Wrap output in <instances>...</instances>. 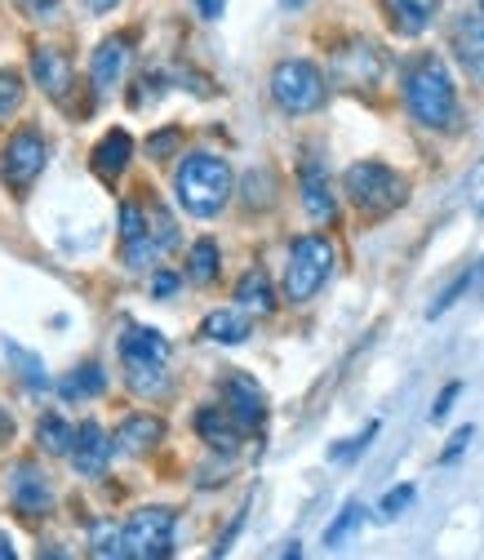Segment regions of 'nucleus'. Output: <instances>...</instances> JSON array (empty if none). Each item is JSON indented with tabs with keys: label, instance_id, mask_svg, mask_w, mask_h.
<instances>
[{
	"label": "nucleus",
	"instance_id": "2f4dec72",
	"mask_svg": "<svg viewBox=\"0 0 484 560\" xmlns=\"http://www.w3.org/2000/svg\"><path fill=\"white\" fill-rule=\"evenodd\" d=\"M178 143H182V129H161V133L147 138V156L152 161H169L178 152Z\"/></svg>",
	"mask_w": 484,
	"mask_h": 560
},
{
	"label": "nucleus",
	"instance_id": "c9c22d12",
	"mask_svg": "<svg viewBox=\"0 0 484 560\" xmlns=\"http://www.w3.org/2000/svg\"><path fill=\"white\" fill-rule=\"evenodd\" d=\"M467 285H471V271H462V276H458V280H453V285H449V290H445V294H440V299H436V303H432V312H427V316H432V320H436V316H440V312H449V307H453V303H458V294H462V290H467Z\"/></svg>",
	"mask_w": 484,
	"mask_h": 560
},
{
	"label": "nucleus",
	"instance_id": "0eeeda50",
	"mask_svg": "<svg viewBox=\"0 0 484 560\" xmlns=\"http://www.w3.org/2000/svg\"><path fill=\"white\" fill-rule=\"evenodd\" d=\"M174 508H138L129 521H125V547L129 556L138 560H165L174 556Z\"/></svg>",
	"mask_w": 484,
	"mask_h": 560
},
{
	"label": "nucleus",
	"instance_id": "c85d7f7f",
	"mask_svg": "<svg viewBox=\"0 0 484 560\" xmlns=\"http://www.w3.org/2000/svg\"><path fill=\"white\" fill-rule=\"evenodd\" d=\"M90 551L94 556H111V560H125L129 556V547H125V529H116V525H94V538H90Z\"/></svg>",
	"mask_w": 484,
	"mask_h": 560
},
{
	"label": "nucleus",
	"instance_id": "e433bc0d",
	"mask_svg": "<svg viewBox=\"0 0 484 560\" xmlns=\"http://www.w3.org/2000/svg\"><path fill=\"white\" fill-rule=\"evenodd\" d=\"M14 5H19V14H27V19H49V14L62 5V0H14Z\"/></svg>",
	"mask_w": 484,
	"mask_h": 560
},
{
	"label": "nucleus",
	"instance_id": "7ed1b4c3",
	"mask_svg": "<svg viewBox=\"0 0 484 560\" xmlns=\"http://www.w3.org/2000/svg\"><path fill=\"white\" fill-rule=\"evenodd\" d=\"M342 191H347V200L369 219H382L409 200V183L382 161H356L347 174H342Z\"/></svg>",
	"mask_w": 484,
	"mask_h": 560
},
{
	"label": "nucleus",
	"instance_id": "6ab92c4d",
	"mask_svg": "<svg viewBox=\"0 0 484 560\" xmlns=\"http://www.w3.org/2000/svg\"><path fill=\"white\" fill-rule=\"evenodd\" d=\"M378 72H382V54H378V45H352L347 54L338 58V77H342V85H352V90L374 85Z\"/></svg>",
	"mask_w": 484,
	"mask_h": 560
},
{
	"label": "nucleus",
	"instance_id": "6e6552de",
	"mask_svg": "<svg viewBox=\"0 0 484 560\" xmlns=\"http://www.w3.org/2000/svg\"><path fill=\"white\" fill-rule=\"evenodd\" d=\"M10 503L27 521L54 512V489H49V480H45V471L36 463H27V458L14 463V471H10Z\"/></svg>",
	"mask_w": 484,
	"mask_h": 560
},
{
	"label": "nucleus",
	"instance_id": "aec40b11",
	"mask_svg": "<svg viewBox=\"0 0 484 560\" xmlns=\"http://www.w3.org/2000/svg\"><path fill=\"white\" fill-rule=\"evenodd\" d=\"M120 361H169V338L161 329H143V325H129L120 334Z\"/></svg>",
	"mask_w": 484,
	"mask_h": 560
},
{
	"label": "nucleus",
	"instance_id": "473e14b6",
	"mask_svg": "<svg viewBox=\"0 0 484 560\" xmlns=\"http://www.w3.org/2000/svg\"><path fill=\"white\" fill-rule=\"evenodd\" d=\"M374 436H378V423H369V428H365L356 441H347V445H333V450H329V458H333V463H352L356 454H365V450H369V441H374Z\"/></svg>",
	"mask_w": 484,
	"mask_h": 560
},
{
	"label": "nucleus",
	"instance_id": "1a4fd4ad",
	"mask_svg": "<svg viewBox=\"0 0 484 560\" xmlns=\"http://www.w3.org/2000/svg\"><path fill=\"white\" fill-rule=\"evenodd\" d=\"M32 77H36L45 98L67 107V94H72V85H76V67H72V58H67L58 45H36L32 49Z\"/></svg>",
	"mask_w": 484,
	"mask_h": 560
},
{
	"label": "nucleus",
	"instance_id": "c756f323",
	"mask_svg": "<svg viewBox=\"0 0 484 560\" xmlns=\"http://www.w3.org/2000/svg\"><path fill=\"white\" fill-rule=\"evenodd\" d=\"M147 232H152V241L161 245V254L178 245V228H174V219H169V209H161V205H147Z\"/></svg>",
	"mask_w": 484,
	"mask_h": 560
},
{
	"label": "nucleus",
	"instance_id": "37998d69",
	"mask_svg": "<svg viewBox=\"0 0 484 560\" xmlns=\"http://www.w3.org/2000/svg\"><path fill=\"white\" fill-rule=\"evenodd\" d=\"M471 285H475V294H480V299H484V262H480V267H475V271H471Z\"/></svg>",
	"mask_w": 484,
	"mask_h": 560
},
{
	"label": "nucleus",
	"instance_id": "412c9836",
	"mask_svg": "<svg viewBox=\"0 0 484 560\" xmlns=\"http://www.w3.org/2000/svg\"><path fill=\"white\" fill-rule=\"evenodd\" d=\"M200 334L210 338V342L236 347V342H245V338L253 334V325H249V312H245V307H219V312H210V316H204Z\"/></svg>",
	"mask_w": 484,
	"mask_h": 560
},
{
	"label": "nucleus",
	"instance_id": "39448f33",
	"mask_svg": "<svg viewBox=\"0 0 484 560\" xmlns=\"http://www.w3.org/2000/svg\"><path fill=\"white\" fill-rule=\"evenodd\" d=\"M333 245L324 236H298L290 245V267H285V299L290 303H311L320 290H324V280L333 271Z\"/></svg>",
	"mask_w": 484,
	"mask_h": 560
},
{
	"label": "nucleus",
	"instance_id": "cd10ccee",
	"mask_svg": "<svg viewBox=\"0 0 484 560\" xmlns=\"http://www.w3.org/2000/svg\"><path fill=\"white\" fill-rule=\"evenodd\" d=\"M23 98H27V85H23V77L14 72V67H5V72H0V120L19 116Z\"/></svg>",
	"mask_w": 484,
	"mask_h": 560
},
{
	"label": "nucleus",
	"instance_id": "a19ab883",
	"mask_svg": "<svg viewBox=\"0 0 484 560\" xmlns=\"http://www.w3.org/2000/svg\"><path fill=\"white\" fill-rule=\"evenodd\" d=\"M81 5H85L90 14H111V10L120 5V0H81Z\"/></svg>",
	"mask_w": 484,
	"mask_h": 560
},
{
	"label": "nucleus",
	"instance_id": "79ce46f5",
	"mask_svg": "<svg viewBox=\"0 0 484 560\" xmlns=\"http://www.w3.org/2000/svg\"><path fill=\"white\" fill-rule=\"evenodd\" d=\"M196 5H200V14H204V19H219L227 0H196Z\"/></svg>",
	"mask_w": 484,
	"mask_h": 560
},
{
	"label": "nucleus",
	"instance_id": "dca6fc26",
	"mask_svg": "<svg viewBox=\"0 0 484 560\" xmlns=\"http://www.w3.org/2000/svg\"><path fill=\"white\" fill-rule=\"evenodd\" d=\"M129 156H133V138H129L125 129H111V133H103V138H98V148H94V156H90V170H94V178H98V183H107V187H111V183L125 174Z\"/></svg>",
	"mask_w": 484,
	"mask_h": 560
},
{
	"label": "nucleus",
	"instance_id": "58836bf2",
	"mask_svg": "<svg viewBox=\"0 0 484 560\" xmlns=\"http://www.w3.org/2000/svg\"><path fill=\"white\" fill-rule=\"evenodd\" d=\"M471 436H475V428H462V432H458V436L449 441V450L440 454V463H453V458H458V454H462V450L471 445Z\"/></svg>",
	"mask_w": 484,
	"mask_h": 560
},
{
	"label": "nucleus",
	"instance_id": "5701e85b",
	"mask_svg": "<svg viewBox=\"0 0 484 560\" xmlns=\"http://www.w3.org/2000/svg\"><path fill=\"white\" fill-rule=\"evenodd\" d=\"M236 307H245V312H253V316H267V312L275 307L271 280H267L262 267H253V271L240 276V285H236Z\"/></svg>",
	"mask_w": 484,
	"mask_h": 560
},
{
	"label": "nucleus",
	"instance_id": "72a5a7b5",
	"mask_svg": "<svg viewBox=\"0 0 484 560\" xmlns=\"http://www.w3.org/2000/svg\"><path fill=\"white\" fill-rule=\"evenodd\" d=\"M245 187H249V191H245V205H249V209L271 205V174H262V170H258V174H249V178H245Z\"/></svg>",
	"mask_w": 484,
	"mask_h": 560
},
{
	"label": "nucleus",
	"instance_id": "b1692460",
	"mask_svg": "<svg viewBox=\"0 0 484 560\" xmlns=\"http://www.w3.org/2000/svg\"><path fill=\"white\" fill-rule=\"evenodd\" d=\"M219 271H223L219 241H210V236L196 241V245H191V258H187V280H191V285H214Z\"/></svg>",
	"mask_w": 484,
	"mask_h": 560
},
{
	"label": "nucleus",
	"instance_id": "f704fd0d",
	"mask_svg": "<svg viewBox=\"0 0 484 560\" xmlns=\"http://www.w3.org/2000/svg\"><path fill=\"white\" fill-rule=\"evenodd\" d=\"M409 503H413V485H396L391 494L378 503V512H382V521H396V516H400Z\"/></svg>",
	"mask_w": 484,
	"mask_h": 560
},
{
	"label": "nucleus",
	"instance_id": "20e7f679",
	"mask_svg": "<svg viewBox=\"0 0 484 560\" xmlns=\"http://www.w3.org/2000/svg\"><path fill=\"white\" fill-rule=\"evenodd\" d=\"M271 98L285 116H311L324 107L329 98V85H324V72L307 58H285L275 62L271 72Z\"/></svg>",
	"mask_w": 484,
	"mask_h": 560
},
{
	"label": "nucleus",
	"instance_id": "bb28decb",
	"mask_svg": "<svg viewBox=\"0 0 484 560\" xmlns=\"http://www.w3.org/2000/svg\"><path fill=\"white\" fill-rule=\"evenodd\" d=\"M0 352H5L14 365H19V374L32 383V387H49V374H45V361L36 357V352H27V347H19V342H10V338H0Z\"/></svg>",
	"mask_w": 484,
	"mask_h": 560
},
{
	"label": "nucleus",
	"instance_id": "9d476101",
	"mask_svg": "<svg viewBox=\"0 0 484 560\" xmlns=\"http://www.w3.org/2000/svg\"><path fill=\"white\" fill-rule=\"evenodd\" d=\"M223 405L245 432H258L267 423V392L249 374H227L223 378Z\"/></svg>",
	"mask_w": 484,
	"mask_h": 560
},
{
	"label": "nucleus",
	"instance_id": "f8f14e48",
	"mask_svg": "<svg viewBox=\"0 0 484 560\" xmlns=\"http://www.w3.org/2000/svg\"><path fill=\"white\" fill-rule=\"evenodd\" d=\"M298 191H303V209L316 219V223H333L338 219V200H333V183L324 174L320 161H303V174H298Z\"/></svg>",
	"mask_w": 484,
	"mask_h": 560
},
{
	"label": "nucleus",
	"instance_id": "2eb2a0df",
	"mask_svg": "<svg viewBox=\"0 0 484 560\" xmlns=\"http://www.w3.org/2000/svg\"><path fill=\"white\" fill-rule=\"evenodd\" d=\"M72 467H76V476H90V480H98L103 471H107V463H111V441H107V432L98 428V423H81L76 428V445H72Z\"/></svg>",
	"mask_w": 484,
	"mask_h": 560
},
{
	"label": "nucleus",
	"instance_id": "49530a36",
	"mask_svg": "<svg viewBox=\"0 0 484 560\" xmlns=\"http://www.w3.org/2000/svg\"><path fill=\"white\" fill-rule=\"evenodd\" d=\"M281 5H285V10H303V5H307V0H281Z\"/></svg>",
	"mask_w": 484,
	"mask_h": 560
},
{
	"label": "nucleus",
	"instance_id": "f257e3e1",
	"mask_svg": "<svg viewBox=\"0 0 484 560\" xmlns=\"http://www.w3.org/2000/svg\"><path fill=\"white\" fill-rule=\"evenodd\" d=\"M404 107L409 116L427 129H453L458 120V90L449 67L436 54H423L418 62H409L404 72Z\"/></svg>",
	"mask_w": 484,
	"mask_h": 560
},
{
	"label": "nucleus",
	"instance_id": "f03ea898",
	"mask_svg": "<svg viewBox=\"0 0 484 560\" xmlns=\"http://www.w3.org/2000/svg\"><path fill=\"white\" fill-rule=\"evenodd\" d=\"M232 187H236L232 165H227L223 156H214V152H191V156H182V165H178V174H174V196H178V205L187 209L191 219H214V214H223V205L232 200Z\"/></svg>",
	"mask_w": 484,
	"mask_h": 560
},
{
	"label": "nucleus",
	"instance_id": "a18cd8bd",
	"mask_svg": "<svg viewBox=\"0 0 484 560\" xmlns=\"http://www.w3.org/2000/svg\"><path fill=\"white\" fill-rule=\"evenodd\" d=\"M0 556H5V560L14 556V547H10V538H5V534H0Z\"/></svg>",
	"mask_w": 484,
	"mask_h": 560
},
{
	"label": "nucleus",
	"instance_id": "a878e982",
	"mask_svg": "<svg viewBox=\"0 0 484 560\" xmlns=\"http://www.w3.org/2000/svg\"><path fill=\"white\" fill-rule=\"evenodd\" d=\"M125 378L138 396H161L165 392V365L161 361H125Z\"/></svg>",
	"mask_w": 484,
	"mask_h": 560
},
{
	"label": "nucleus",
	"instance_id": "393cba45",
	"mask_svg": "<svg viewBox=\"0 0 484 560\" xmlns=\"http://www.w3.org/2000/svg\"><path fill=\"white\" fill-rule=\"evenodd\" d=\"M36 445L45 454L62 458V454H72V445H76V428L67 423V418H58V413H45L40 423H36Z\"/></svg>",
	"mask_w": 484,
	"mask_h": 560
},
{
	"label": "nucleus",
	"instance_id": "4c0bfd02",
	"mask_svg": "<svg viewBox=\"0 0 484 560\" xmlns=\"http://www.w3.org/2000/svg\"><path fill=\"white\" fill-rule=\"evenodd\" d=\"M458 392H462V383H449L440 396H436V409H432V418L440 423V418H449V409H453V400H458Z\"/></svg>",
	"mask_w": 484,
	"mask_h": 560
},
{
	"label": "nucleus",
	"instance_id": "7c9ffc66",
	"mask_svg": "<svg viewBox=\"0 0 484 560\" xmlns=\"http://www.w3.org/2000/svg\"><path fill=\"white\" fill-rule=\"evenodd\" d=\"M361 521H365V508H361V503H347V508H342V516H338V521H333V525L324 529V547H338V542H347V534H352V529H356Z\"/></svg>",
	"mask_w": 484,
	"mask_h": 560
},
{
	"label": "nucleus",
	"instance_id": "4be33fe9",
	"mask_svg": "<svg viewBox=\"0 0 484 560\" xmlns=\"http://www.w3.org/2000/svg\"><path fill=\"white\" fill-rule=\"evenodd\" d=\"M103 392H107V370H103L98 361L76 365L72 374L58 383V396H62V400H94V396H103Z\"/></svg>",
	"mask_w": 484,
	"mask_h": 560
},
{
	"label": "nucleus",
	"instance_id": "4468645a",
	"mask_svg": "<svg viewBox=\"0 0 484 560\" xmlns=\"http://www.w3.org/2000/svg\"><path fill=\"white\" fill-rule=\"evenodd\" d=\"M378 5L396 36H423L440 14V0H378Z\"/></svg>",
	"mask_w": 484,
	"mask_h": 560
},
{
	"label": "nucleus",
	"instance_id": "f3484780",
	"mask_svg": "<svg viewBox=\"0 0 484 560\" xmlns=\"http://www.w3.org/2000/svg\"><path fill=\"white\" fill-rule=\"evenodd\" d=\"M111 441H116L120 454H147V450H156L165 441V423L156 413H129V418H120V428H116Z\"/></svg>",
	"mask_w": 484,
	"mask_h": 560
},
{
	"label": "nucleus",
	"instance_id": "423d86ee",
	"mask_svg": "<svg viewBox=\"0 0 484 560\" xmlns=\"http://www.w3.org/2000/svg\"><path fill=\"white\" fill-rule=\"evenodd\" d=\"M45 161H49L45 133L36 125H23V129H14L5 138V148H0V183L23 200L32 191V183L45 174Z\"/></svg>",
	"mask_w": 484,
	"mask_h": 560
},
{
	"label": "nucleus",
	"instance_id": "9b49d317",
	"mask_svg": "<svg viewBox=\"0 0 484 560\" xmlns=\"http://www.w3.org/2000/svg\"><path fill=\"white\" fill-rule=\"evenodd\" d=\"M133 45V36H107L98 49H94V58H90V85H94V98H107L120 81H125V67H129V49Z\"/></svg>",
	"mask_w": 484,
	"mask_h": 560
},
{
	"label": "nucleus",
	"instance_id": "ea45409f",
	"mask_svg": "<svg viewBox=\"0 0 484 560\" xmlns=\"http://www.w3.org/2000/svg\"><path fill=\"white\" fill-rule=\"evenodd\" d=\"M152 290H156V299H169V294L178 290V276H169V271H161V276H156V285H152Z\"/></svg>",
	"mask_w": 484,
	"mask_h": 560
},
{
	"label": "nucleus",
	"instance_id": "ddd939ff",
	"mask_svg": "<svg viewBox=\"0 0 484 560\" xmlns=\"http://www.w3.org/2000/svg\"><path fill=\"white\" fill-rule=\"evenodd\" d=\"M196 432H200L204 445L219 450V454H236V450H240V436H245V428L232 418L227 405H204V409L196 413Z\"/></svg>",
	"mask_w": 484,
	"mask_h": 560
},
{
	"label": "nucleus",
	"instance_id": "c03bdc74",
	"mask_svg": "<svg viewBox=\"0 0 484 560\" xmlns=\"http://www.w3.org/2000/svg\"><path fill=\"white\" fill-rule=\"evenodd\" d=\"M10 432H14V423H10V418H5V413H0V441H5Z\"/></svg>",
	"mask_w": 484,
	"mask_h": 560
},
{
	"label": "nucleus",
	"instance_id": "a211bd4d",
	"mask_svg": "<svg viewBox=\"0 0 484 560\" xmlns=\"http://www.w3.org/2000/svg\"><path fill=\"white\" fill-rule=\"evenodd\" d=\"M453 54L462 62V72L471 81H484V19L475 14H462L453 23Z\"/></svg>",
	"mask_w": 484,
	"mask_h": 560
}]
</instances>
